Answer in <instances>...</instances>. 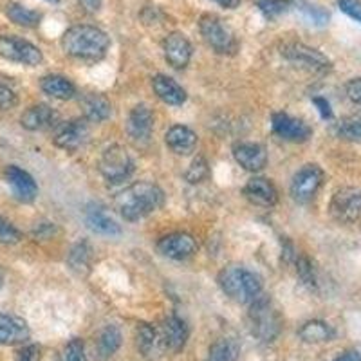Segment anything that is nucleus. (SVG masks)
I'll list each match as a JSON object with an SVG mask.
<instances>
[{
    "label": "nucleus",
    "mask_w": 361,
    "mask_h": 361,
    "mask_svg": "<svg viewBox=\"0 0 361 361\" xmlns=\"http://www.w3.org/2000/svg\"><path fill=\"white\" fill-rule=\"evenodd\" d=\"M164 204V193L154 183L140 180L127 186L114 197V206L118 214L128 222L141 221L154 214Z\"/></svg>",
    "instance_id": "f257e3e1"
},
{
    "label": "nucleus",
    "mask_w": 361,
    "mask_h": 361,
    "mask_svg": "<svg viewBox=\"0 0 361 361\" xmlns=\"http://www.w3.org/2000/svg\"><path fill=\"white\" fill-rule=\"evenodd\" d=\"M62 47L69 56L96 62L107 54L111 47V37L96 25H73L63 33Z\"/></svg>",
    "instance_id": "f03ea898"
},
{
    "label": "nucleus",
    "mask_w": 361,
    "mask_h": 361,
    "mask_svg": "<svg viewBox=\"0 0 361 361\" xmlns=\"http://www.w3.org/2000/svg\"><path fill=\"white\" fill-rule=\"evenodd\" d=\"M219 286L226 296L238 304H251L262 293V280L246 267L230 266L219 273Z\"/></svg>",
    "instance_id": "7ed1b4c3"
},
{
    "label": "nucleus",
    "mask_w": 361,
    "mask_h": 361,
    "mask_svg": "<svg viewBox=\"0 0 361 361\" xmlns=\"http://www.w3.org/2000/svg\"><path fill=\"white\" fill-rule=\"evenodd\" d=\"M250 320L251 334L262 343H271L280 333V316L276 309L273 307L271 300L266 296H257L250 304Z\"/></svg>",
    "instance_id": "20e7f679"
},
{
    "label": "nucleus",
    "mask_w": 361,
    "mask_h": 361,
    "mask_svg": "<svg viewBox=\"0 0 361 361\" xmlns=\"http://www.w3.org/2000/svg\"><path fill=\"white\" fill-rule=\"evenodd\" d=\"M199 29H201V37L215 53L233 54L237 51L238 44L233 31L215 15H202L199 20Z\"/></svg>",
    "instance_id": "39448f33"
},
{
    "label": "nucleus",
    "mask_w": 361,
    "mask_h": 361,
    "mask_svg": "<svg viewBox=\"0 0 361 361\" xmlns=\"http://www.w3.org/2000/svg\"><path fill=\"white\" fill-rule=\"evenodd\" d=\"M98 170L109 183H121L134 172V159L127 148L112 145L107 150H103L98 161Z\"/></svg>",
    "instance_id": "423d86ee"
},
{
    "label": "nucleus",
    "mask_w": 361,
    "mask_h": 361,
    "mask_svg": "<svg viewBox=\"0 0 361 361\" xmlns=\"http://www.w3.org/2000/svg\"><path fill=\"white\" fill-rule=\"evenodd\" d=\"M282 56L316 74H327L333 71V62L322 51L314 49L311 45L298 44V42L286 44L282 45Z\"/></svg>",
    "instance_id": "0eeeda50"
},
{
    "label": "nucleus",
    "mask_w": 361,
    "mask_h": 361,
    "mask_svg": "<svg viewBox=\"0 0 361 361\" xmlns=\"http://www.w3.org/2000/svg\"><path fill=\"white\" fill-rule=\"evenodd\" d=\"M0 56L9 60V62L22 63V66L35 67L42 63L44 54L37 45L29 40L18 38L15 35H2L0 37Z\"/></svg>",
    "instance_id": "6e6552de"
},
{
    "label": "nucleus",
    "mask_w": 361,
    "mask_h": 361,
    "mask_svg": "<svg viewBox=\"0 0 361 361\" xmlns=\"http://www.w3.org/2000/svg\"><path fill=\"white\" fill-rule=\"evenodd\" d=\"M325 179L324 170L318 164H305L295 173L291 180V195L296 202L312 201L318 190L322 188Z\"/></svg>",
    "instance_id": "1a4fd4ad"
},
{
    "label": "nucleus",
    "mask_w": 361,
    "mask_h": 361,
    "mask_svg": "<svg viewBox=\"0 0 361 361\" xmlns=\"http://www.w3.org/2000/svg\"><path fill=\"white\" fill-rule=\"evenodd\" d=\"M331 215L338 222L350 224L361 219V188L354 186H345L340 188L331 199Z\"/></svg>",
    "instance_id": "9d476101"
},
{
    "label": "nucleus",
    "mask_w": 361,
    "mask_h": 361,
    "mask_svg": "<svg viewBox=\"0 0 361 361\" xmlns=\"http://www.w3.org/2000/svg\"><path fill=\"white\" fill-rule=\"evenodd\" d=\"M271 128L273 134L279 135L280 140L291 141V143H304L311 137L312 130L305 121L293 116L286 114V112H276L271 118Z\"/></svg>",
    "instance_id": "9b49d317"
},
{
    "label": "nucleus",
    "mask_w": 361,
    "mask_h": 361,
    "mask_svg": "<svg viewBox=\"0 0 361 361\" xmlns=\"http://www.w3.org/2000/svg\"><path fill=\"white\" fill-rule=\"evenodd\" d=\"M157 250L163 253L164 257H169L172 260H186L197 251V243L195 238L188 233L177 231V233L164 235L157 243Z\"/></svg>",
    "instance_id": "f8f14e48"
},
{
    "label": "nucleus",
    "mask_w": 361,
    "mask_h": 361,
    "mask_svg": "<svg viewBox=\"0 0 361 361\" xmlns=\"http://www.w3.org/2000/svg\"><path fill=\"white\" fill-rule=\"evenodd\" d=\"M87 137H89V125H87L85 119H73L69 123L58 127L53 141L58 148L67 150V152H74L85 143Z\"/></svg>",
    "instance_id": "ddd939ff"
},
{
    "label": "nucleus",
    "mask_w": 361,
    "mask_h": 361,
    "mask_svg": "<svg viewBox=\"0 0 361 361\" xmlns=\"http://www.w3.org/2000/svg\"><path fill=\"white\" fill-rule=\"evenodd\" d=\"M164 58L173 69H185L192 60L193 47L183 33H170L163 42Z\"/></svg>",
    "instance_id": "4468645a"
},
{
    "label": "nucleus",
    "mask_w": 361,
    "mask_h": 361,
    "mask_svg": "<svg viewBox=\"0 0 361 361\" xmlns=\"http://www.w3.org/2000/svg\"><path fill=\"white\" fill-rule=\"evenodd\" d=\"M8 185L11 186L13 195L20 202H33L38 195V186L35 183L33 176L22 170L20 166L9 164L4 172Z\"/></svg>",
    "instance_id": "2eb2a0df"
},
{
    "label": "nucleus",
    "mask_w": 361,
    "mask_h": 361,
    "mask_svg": "<svg viewBox=\"0 0 361 361\" xmlns=\"http://www.w3.org/2000/svg\"><path fill=\"white\" fill-rule=\"evenodd\" d=\"M85 224L94 233L107 235V237L121 235V226L107 214V209L96 202H90L85 208Z\"/></svg>",
    "instance_id": "dca6fc26"
},
{
    "label": "nucleus",
    "mask_w": 361,
    "mask_h": 361,
    "mask_svg": "<svg viewBox=\"0 0 361 361\" xmlns=\"http://www.w3.org/2000/svg\"><path fill=\"white\" fill-rule=\"evenodd\" d=\"M244 195L247 201L264 208H271L279 202V190L266 177H253L247 180V185L244 186Z\"/></svg>",
    "instance_id": "f3484780"
},
{
    "label": "nucleus",
    "mask_w": 361,
    "mask_h": 361,
    "mask_svg": "<svg viewBox=\"0 0 361 361\" xmlns=\"http://www.w3.org/2000/svg\"><path fill=\"white\" fill-rule=\"evenodd\" d=\"M127 130L134 141H148L154 130V112L147 105H135L127 119Z\"/></svg>",
    "instance_id": "a211bd4d"
},
{
    "label": "nucleus",
    "mask_w": 361,
    "mask_h": 361,
    "mask_svg": "<svg viewBox=\"0 0 361 361\" xmlns=\"http://www.w3.org/2000/svg\"><path fill=\"white\" fill-rule=\"evenodd\" d=\"M233 157L247 172H260L267 164V152L262 145L238 143L233 147Z\"/></svg>",
    "instance_id": "6ab92c4d"
},
{
    "label": "nucleus",
    "mask_w": 361,
    "mask_h": 361,
    "mask_svg": "<svg viewBox=\"0 0 361 361\" xmlns=\"http://www.w3.org/2000/svg\"><path fill=\"white\" fill-rule=\"evenodd\" d=\"M58 121V114L49 107V105H33L24 114L20 116V123L25 130L37 132L45 130V128L54 127Z\"/></svg>",
    "instance_id": "aec40b11"
},
{
    "label": "nucleus",
    "mask_w": 361,
    "mask_h": 361,
    "mask_svg": "<svg viewBox=\"0 0 361 361\" xmlns=\"http://www.w3.org/2000/svg\"><path fill=\"white\" fill-rule=\"evenodd\" d=\"M166 147L179 156H188L197 147V134L185 125H176L164 135Z\"/></svg>",
    "instance_id": "412c9836"
},
{
    "label": "nucleus",
    "mask_w": 361,
    "mask_h": 361,
    "mask_svg": "<svg viewBox=\"0 0 361 361\" xmlns=\"http://www.w3.org/2000/svg\"><path fill=\"white\" fill-rule=\"evenodd\" d=\"M29 338V327L22 318L0 314V345L24 343Z\"/></svg>",
    "instance_id": "4be33fe9"
},
{
    "label": "nucleus",
    "mask_w": 361,
    "mask_h": 361,
    "mask_svg": "<svg viewBox=\"0 0 361 361\" xmlns=\"http://www.w3.org/2000/svg\"><path fill=\"white\" fill-rule=\"evenodd\" d=\"M152 87L157 98L166 105H176L177 107V105H183L186 102V90L170 76H164V74L154 76Z\"/></svg>",
    "instance_id": "5701e85b"
},
{
    "label": "nucleus",
    "mask_w": 361,
    "mask_h": 361,
    "mask_svg": "<svg viewBox=\"0 0 361 361\" xmlns=\"http://www.w3.org/2000/svg\"><path fill=\"white\" fill-rule=\"evenodd\" d=\"M186 340H188V327L180 318L170 316L163 324V341L172 353H179L185 349Z\"/></svg>",
    "instance_id": "b1692460"
},
{
    "label": "nucleus",
    "mask_w": 361,
    "mask_h": 361,
    "mask_svg": "<svg viewBox=\"0 0 361 361\" xmlns=\"http://www.w3.org/2000/svg\"><path fill=\"white\" fill-rule=\"evenodd\" d=\"M40 87L45 94L54 99H62V102L73 99L76 94V87L66 76H60V74H49V76L42 78Z\"/></svg>",
    "instance_id": "393cba45"
},
{
    "label": "nucleus",
    "mask_w": 361,
    "mask_h": 361,
    "mask_svg": "<svg viewBox=\"0 0 361 361\" xmlns=\"http://www.w3.org/2000/svg\"><path fill=\"white\" fill-rule=\"evenodd\" d=\"M82 107L87 121L102 123L111 116V102L102 94H87L82 99Z\"/></svg>",
    "instance_id": "a878e982"
},
{
    "label": "nucleus",
    "mask_w": 361,
    "mask_h": 361,
    "mask_svg": "<svg viewBox=\"0 0 361 361\" xmlns=\"http://www.w3.org/2000/svg\"><path fill=\"white\" fill-rule=\"evenodd\" d=\"M119 347H121V331L116 325H107L98 338L96 354H98L99 360L105 361L114 356Z\"/></svg>",
    "instance_id": "bb28decb"
},
{
    "label": "nucleus",
    "mask_w": 361,
    "mask_h": 361,
    "mask_svg": "<svg viewBox=\"0 0 361 361\" xmlns=\"http://www.w3.org/2000/svg\"><path fill=\"white\" fill-rule=\"evenodd\" d=\"M298 336L305 343H324V341H331L334 336L333 327L322 320H311L305 322L298 331Z\"/></svg>",
    "instance_id": "cd10ccee"
},
{
    "label": "nucleus",
    "mask_w": 361,
    "mask_h": 361,
    "mask_svg": "<svg viewBox=\"0 0 361 361\" xmlns=\"http://www.w3.org/2000/svg\"><path fill=\"white\" fill-rule=\"evenodd\" d=\"M6 13H8L9 20L15 22L17 25H22V27H37L42 20L40 13L22 4H9Z\"/></svg>",
    "instance_id": "c85d7f7f"
},
{
    "label": "nucleus",
    "mask_w": 361,
    "mask_h": 361,
    "mask_svg": "<svg viewBox=\"0 0 361 361\" xmlns=\"http://www.w3.org/2000/svg\"><path fill=\"white\" fill-rule=\"evenodd\" d=\"M238 356V347L233 340L221 338L209 347L206 361H235Z\"/></svg>",
    "instance_id": "c756f323"
},
{
    "label": "nucleus",
    "mask_w": 361,
    "mask_h": 361,
    "mask_svg": "<svg viewBox=\"0 0 361 361\" xmlns=\"http://www.w3.org/2000/svg\"><path fill=\"white\" fill-rule=\"evenodd\" d=\"M336 134L347 141H356L361 143V118L360 116H350L343 118L336 125Z\"/></svg>",
    "instance_id": "7c9ffc66"
},
{
    "label": "nucleus",
    "mask_w": 361,
    "mask_h": 361,
    "mask_svg": "<svg viewBox=\"0 0 361 361\" xmlns=\"http://www.w3.org/2000/svg\"><path fill=\"white\" fill-rule=\"evenodd\" d=\"M255 4L266 18H276L291 8L293 0H255Z\"/></svg>",
    "instance_id": "2f4dec72"
},
{
    "label": "nucleus",
    "mask_w": 361,
    "mask_h": 361,
    "mask_svg": "<svg viewBox=\"0 0 361 361\" xmlns=\"http://www.w3.org/2000/svg\"><path fill=\"white\" fill-rule=\"evenodd\" d=\"M135 340H137V347H140V350L143 353V356H148V354L154 350V347H156V341H157L156 329H154L152 325L141 324L140 327H137Z\"/></svg>",
    "instance_id": "473e14b6"
},
{
    "label": "nucleus",
    "mask_w": 361,
    "mask_h": 361,
    "mask_svg": "<svg viewBox=\"0 0 361 361\" xmlns=\"http://www.w3.org/2000/svg\"><path fill=\"white\" fill-rule=\"evenodd\" d=\"M90 262V247L87 243H78L76 246L71 250L69 253V266L73 267L74 271H80L82 273L83 269L89 267Z\"/></svg>",
    "instance_id": "72a5a7b5"
},
{
    "label": "nucleus",
    "mask_w": 361,
    "mask_h": 361,
    "mask_svg": "<svg viewBox=\"0 0 361 361\" xmlns=\"http://www.w3.org/2000/svg\"><path fill=\"white\" fill-rule=\"evenodd\" d=\"M296 262V273H298L300 280L309 286V288H314L316 286V275H314V267H312V262L309 260V257L305 255H300V257H295Z\"/></svg>",
    "instance_id": "f704fd0d"
},
{
    "label": "nucleus",
    "mask_w": 361,
    "mask_h": 361,
    "mask_svg": "<svg viewBox=\"0 0 361 361\" xmlns=\"http://www.w3.org/2000/svg\"><path fill=\"white\" fill-rule=\"evenodd\" d=\"M208 163H206L204 157H195L193 159V163L190 164V169L186 170L185 177L188 183H192V185H197V183H201V180H204L206 177H208Z\"/></svg>",
    "instance_id": "c9c22d12"
},
{
    "label": "nucleus",
    "mask_w": 361,
    "mask_h": 361,
    "mask_svg": "<svg viewBox=\"0 0 361 361\" xmlns=\"http://www.w3.org/2000/svg\"><path fill=\"white\" fill-rule=\"evenodd\" d=\"M22 240V233L11 224L9 221H6L4 217H0V244H6V246H11V244H17Z\"/></svg>",
    "instance_id": "e433bc0d"
},
{
    "label": "nucleus",
    "mask_w": 361,
    "mask_h": 361,
    "mask_svg": "<svg viewBox=\"0 0 361 361\" xmlns=\"http://www.w3.org/2000/svg\"><path fill=\"white\" fill-rule=\"evenodd\" d=\"M63 361H87L85 347H83L82 340H71L66 349V356Z\"/></svg>",
    "instance_id": "4c0bfd02"
},
{
    "label": "nucleus",
    "mask_w": 361,
    "mask_h": 361,
    "mask_svg": "<svg viewBox=\"0 0 361 361\" xmlns=\"http://www.w3.org/2000/svg\"><path fill=\"white\" fill-rule=\"evenodd\" d=\"M338 8L361 24V0H338Z\"/></svg>",
    "instance_id": "58836bf2"
},
{
    "label": "nucleus",
    "mask_w": 361,
    "mask_h": 361,
    "mask_svg": "<svg viewBox=\"0 0 361 361\" xmlns=\"http://www.w3.org/2000/svg\"><path fill=\"white\" fill-rule=\"evenodd\" d=\"M18 105V98L15 94V90L9 89L6 85H0V109L9 111V109H15Z\"/></svg>",
    "instance_id": "ea45409f"
},
{
    "label": "nucleus",
    "mask_w": 361,
    "mask_h": 361,
    "mask_svg": "<svg viewBox=\"0 0 361 361\" xmlns=\"http://www.w3.org/2000/svg\"><path fill=\"white\" fill-rule=\"evenodd\" d=\"M40 360H42V349L35 343L22 347V349L17 353V357H15V361H40Z\"/></svg>",
    "instance_id": "a19ab883"
},
{
    "label": "nucleus",
    "mask_w": 361,
    "mask_h": 361,
    "mask_svg": "<svg viewBox=\"0 0 361 361\" xmlns=\"http://www.w3.org/2000/svg\"><path fill=\"white\" fill-rule=\"evenodd\" d=\"M302 11L305 13V15H307L309 18H311L312 22H314V24H320V25H324L325 22H327V18H329V15L327 13L324 11V9L322 8H316V6H311V4H302Z\"/></svg>",
    "instance_id": "79ce46f5"
},
{
    "label": "nucleus",
    "mask_w": 361,
    "mask_h": 361,
    "mask_svg": "<svg viewBox=\"0 0 361 361\" xmlns=\"http://www.w3.org/2000/svg\"><path fill=\"white\" fill-rule=\"evenodd\" d=\"M347 96L361 107V78H354L347 83Z\"/></svg>",
    "instance_id": "37998d69"
},
{
    "label": "nucleus",
    "mask_w": 361,
    "mask_h": 361,
    "mask_svg": "<svg viewBox=\"0 0 361 361\" xmlns=\"http://www.w3.org/2000/svg\"><path fill=\"white\" fill-rule=\"evenodd\" d=\"M312 103H314L316 107H318V112L322 114L324 119H331L333 118V111H331V105L325 98H312Z\"/></svg>",
    "instance_id": "c03bdc74"
},
{
    "label": "nucleus",
    "mask_w": 361,
    "mask_h": 361,
    "mask_svg": "<svg viewBox=\"0 0 361 361\" xmlns=\"http://www.w3.org/2000/svg\"><path fill=\"white\" fill-rule=\"evenodd\" d=\"M78 4L82 6L83 11L87 13H98L102 9L103 0H78Z\"/></svg>",
    "instance_id": "a18cd8bd"
},
{
    "label": "nucleus",
    "mask_w": 361,
    "mask_h": 361,
    "mask_svg": "<svg viewBox=\"0 0 361 361\" xmlns=\"http://www.w3.org/2000/svg\"><path fill=\"white\" fill-rule=\"evenodd\" d=\"M334 361H361V353L360 350H347Z\"/></svg>",
    "instance_id": "49530a36"
},
{
    "label": "nucleus",
    "mask_w": 361,
    "mask_h": 361,
    "mask_svg": "<svg viewBox=\"0 0 361 361\" xmlns=\"http://www.w3.org/2000/svg\"><path fill=\"white\" fill-rule=\"evenodd\" d=\"M215 4H219L224 9H237L240 6V0H212Z\"/></svg>",
    "instance_id": "de8ad7c7"
},
{
    "label": "nucleus",
    "mask_w": 361,
    "mask_h": 361,
    "mask_svg": "<svg viewBox=\"0 0 361 361\" xmlns=\"http://www.w3.org/2000/svg\"><path fill=\"white\" fill-rule=\"evenodd\" d=\"M4 286V275H2V271H0V288Z\"/></svg>",
    "instance_id": "09e8293b"
},
{
    "label": "nucleus",
    "mask_w": 361,
    "mask_h": 361,
    "mask_svg": "<svg viewBox=\"0 0 361 361\" xmlns=\"http://www.w3.org/2000/svg\"><path fill=\"white\" fill-rule=\"evenodd\" d=\"M47 2H54V4H56V2H60V0H47Z\"/></svg>",
    "instance_id": "8fccbe9b"
}]
</instances>
